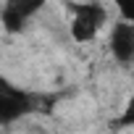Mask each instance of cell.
I'll return each mask as SVG.
<instances>
[{
	"mask_svg": "<svg viewBox=\"0 0 134 134\" xmlns=\"http://www.w3.org/2000/svg\"><path fill=\"white\" fill-rule=\"evenodd\" d=\"M37 110V97L0 74V129Z\"/></svg>",
	"mask_w": 134,
	"mask_h": 134,
	"instance_id": "6da1fadb",
	"label": "cell"
},
{
	"mask_svg": "<svg viewBox=\"0 0 134 134\" xmlns=\"http://www.w3.org/2000/svg\"><path fill=\"white\" fill-rule=\"evenodd\" d=\"M69 11H71V37L74 42H90L97 37V32L103 29L105 24V8L95 0H87V3H69Z\"/></svg>",
	"mask_w": 134,
	"mask_h": 134,
	"instance_id": "7a4b0ae2",
	"label": "cell"
},
{
	"mask_svg": "<svg viewBox=\"0 0 134 134\" xmlns=\"http://www.w3.org/2000/svg\"><path fill=\"white\" fill-rule=\"evenodd\" d=\"M47 0H5L3 3V11H0V21H3V29L8 34H19L29 19L45 8Z\"/></svg>",
	"mask_w": 134,
	"mask_h": 134,
	"instance_id": "3957f363",
	"label": "cell"
},
{
	"mask_svg": "<svg viewBox=\"0 0 134 134\" xmlns=\"http://www.w3.org/2000/svg\"><path fill=\"white\" fill-rule=\"evenodd\" d=\"M110 53L116 60H134V21H118L110 32Z\"/></svg>",
	"mask_w": 134,
	"mask_h": 134,
	"instance_id": "277c9868",
	"label": "cell"
},
{
	"mask_svg": "<svg viewBox=\"0 0 134 134\" xmlns=\"http://www.w3.org/2000/svg\"><path fill=\"white\" fill-rule=\"evenodd\" d=\"M116 126H134V97L129 100V105H126V110L118 116V121H116Z\"/></svg>",
	"mask_w": 134,
	"mask_h": 134,
	"instance_id": "5b68a950",
	"label": "cell"
},
{
	"mask_svg": "<svg viewBox=\"0 0 134 134\" xmlns=\"http://www.w3.org/2000/svg\"><path fill=\"white\" fill-rule=\"evenodd\" d=\"M113 3L118 5L124 21H134V0H113Z\"/></svg>",
	"mask_w": 134,
	"mask_h": 134,
	"instance_id": "8992f818",
	"label": "cell"
}]
</instances>
